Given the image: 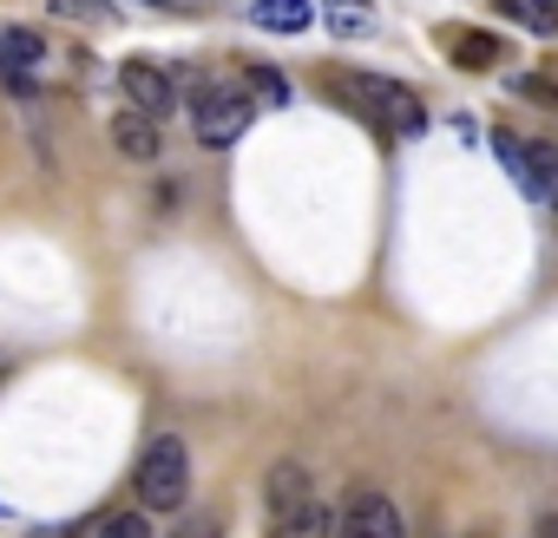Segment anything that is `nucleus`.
<instances>
[{
  "label": "nucleus",
  "mask_w": 558,
  "mask_h": 538,
  "mask_svg": "<svg viewBox=\"0 0 558 538\" xmlns=\"http://www.w3.org/2000/svg\"><path fill=\"white\" fill-rule=\"evenodd\" d=\"M191 132H197V145H236L243 132H250V119H256V99H250V86H236V80H210V86H197L191 80Z\"/></svg>",
  "instance_id": "nucleus-1"
},
{
  "label": "nucleus",
  "mask_w": 558,
  "mask_h": 538,
  "mask_svg": "<svg viewBox=\"0 0 558 538\" xmlns=\"http://www.w3.org/2000/svg\"><path fill=\"white\" fill-rule=\"evenodd\" d=\"M191 492V447L184 433H158L138 460V505L145 512H178Z\"/></svg>",
  "instance_id": "nucleus-2"
},
{
  "label": "nucleus",
  "mask_w": 558,
  "mask_h": 538,
  "mask_svg": "<svg viewBox=\"0 0 558 538\" xmlns=\"http://www.w3.org/2000/svg\"><path fill=\"white\" fill-rule=\"evenodd\" d=\"M329 86H336V93H349V106H355V112H368L375 125L421 132V106H414V93H408V86H395V80H381V73H336Z\"/></svg>",
  "instance_id": "nucleus-3"
},
{
  "label": "nucleus",
  "mask_w": 558,
  "mask_h": 538,
  "mask_svg": "<svg viewBox=\"0 0 558 538\" xmlns=\"http://www.w3.org/2000/svg\"><path fill=\"white\" fill-rule=\"evenodd\" d=\"M119 93H125L138 112H151V119H171L178 99H184V86H178L165 66H151V60H125V66H119Z\"/></svg>",
  "instance_id": "nucleus-4"
},
{
  "label": "nucleus",
  "mask_w": 558,
  "mask_h": 538,
  "mask_svg": "<svg viewBox=\"0 0 558 538\" xmlns=\"http://www.w3.org/2000/svg\"><path fill=\"white\" fill-rule=\"evenodd\" d=\"M336 538H408V518L388 492H362L349 512H336Z\"/></svg>",
  "instance_id": "nucleus-5"
},
{
  "label": "nucleus",
  "mask_w": 558,
  "mask_h": 538,
  "mask_svg": "<svg viewBox=\"0 0 558 538\" xmlns=\"http://www.w3.org/2000/svg\"><path fill=\"white\" fill-rule=\"evenodd\" d=\"M112 145H119V158H132V164H151V158L165 151L158 119H151V112H138V106H125V112L112 119Z\"/></svg>",
  "instance_id": "nucleus-6"
},
{
  "label": "nucleus",
  "mask_w": 558,
  "mask_h": 538,
  "mask_svg": "<svg viewBox=\"0 0 558 538\" xmlns=\"http://www.w3.org/2000/svg\"><path fill=\"white\" fill-rule=\"evenodd\" d=\"M269 538H336V512H329L323 499H310V505H296V512H276Z\"/></svg>",
  "instance_id": "nucleus-7"
},
{
  "label": "nucleus",
  "mask_w": 558,
  "mask_h": 538,
  "mask_svg": "<svg viewBox=\"0 0 558 538\" xmlns=\"http://www.w3.org/2000/svg\"><path fill=\"white\" fill-rule=\"evenodd\" d=\"M256 27H269V34H303L310 21H316V8L310 0H256Z\"/></svg>",
  "instance_id": "nucleus-8"
},
{
  "label": "nucleus",
  "mask_w": 558,
  "mask_h": 538,
  "mask_svg": "<svg viewBox=\"0 0 558 538\" xmlns=\"http://www.w3.org/2000/svg\"><path fill=\"white\" fill-rule=\"evenodd\" d=\"M40 60H47V40L34 27H8V34H0V66H8V73H34Z\"/></svg>",
  "instance_id": "nucleus-9"
},
{
  "label": "nucleus",
  "mask_w": 558,
  "mask_h": 538,
  "mask_svg": "<svg viewBox=\"0 0 558 538\" xmlns=\"http://www.w3.org/2000/svg\"><path fill=\"white\" fill-rule=\"evenodd\" d=\"M269 505L276 512H296V505H310V473L296 466V460H283L269 473Z\"/></svg>",
  "instance_id": "nucleus-10"
},
{
  "label": "nucleus",
  "mask_w": 558,
  "mask_h": 538,
  "mask_svg": "<svg viewBox=\"0 0 558 538\" xmlns=\"http://www.w3.org/2000/svg\"><path fill=\"white\" fill-rule=\"evenodd\" d=\"M499 40L493 34H480V27H466V34H453V60L466 66V73H486V66H499Z\"/></svg>",
  "instance_id": "nucleus-11"
},
{
  "label": "nucleus",
  "mask_w": 558,
  "mask_h": 538,
  "mask_svg": "<svg viewBox=\"0 0 558 538\" xmlns=\"http://www.w3.org/2000/svg\"><path fill=\"white\" fill-rule=\"evenodd\" d=\"M499 14L532 34H558V0H499Z\"/></svg>",
  "instance_id": "nucleus-12"
},
{
  "label": "nucleus",
  "mask_w": 558,
  "mask_h": 538,
  "mask_svg": "<svg viewBox=\"0 0 558 538\" xmlns=\"http://www.w3.org/2000/svg\"><path fill=\"white\" fill-rule=\"evenodd\" d=\"M243 86L256 93V106H290V80L276 73V66H250V73H243Z\"/></svg>",
  "instance_id": "nucleus-13"
},
{
  "label": "nucleus",
  "mask_w": 558,
  "mask_h": 538,
  "mask_svg": "<svg viewBox=\"0 0 558 538\" xmlns=\"http://www.w3.org/2000/svg\"><path fill=\"white\" fill-rule=\"evenodd\" d=\"M93 538H151V518L145 512H106Z\"/></svg>",
  "instance_id": "nucleus-14"
},
{
  "label": "nucleus",
  "mask_w": 558,
  "mask_h": 538,
  "mask_svg": "<svg viewBox=\"0 0 558 538\" xmlns=\"http://www.w3.org/2000/svg\"><path fill=\"white\" fill-rule=\"evenodd\" d=\"M47 8H53L60 21H93V27H106V21H112L106 0H47Z\"/></svg>",
  "instance_id": "nucleus-15"
},
{
  "label": "nucleus",
  "mask_w": 558,
  "mask_h": 538,
  "mask_svg": "<svg viewBox=\"0 0 558 538\" xmlns=\"http://www.w3.org/2000/svg\"><path fill=\"white\" fill-rule=\"evenodd\" d=\"M519 93H525L532 106H558V86H551V80H538V73H525V80H519Z\"/></svg>",
  "instance_id": "nucleus-16"
},
{
  "label": "nucleus",
  "mask_w": 558,
  "mask_h": 538,
  "mask_svg": "<svg viewBox=\"0 0 558 538\" xmlns=\"http://www.w3.org/2000/svg\"><path fill=\"white\" fill-rule=\"evenodd\" d=\"M329 27H336V34H362L368 14H355V8H342V0H336V8H329Z\"/></svg>",
  "instance_id": "nucleus-17"
},
{
  "label": "nucleus",
  "mask_w": 558,
  "mask_h": 538,
  "mask_svg": "<svg viewBox=\"0 0 558 538\" xmlns=\"http://www.w3.org/2000/svg\"><path fill=\"white\" fill-rule=\"evenodd\" d=\"M178 538H223V525H217V518H191Z\"/></svg>",
  "instance_id": "nucleus-18"
}]
</instances>
